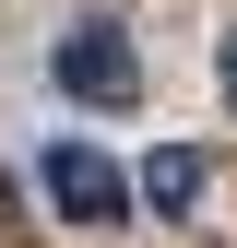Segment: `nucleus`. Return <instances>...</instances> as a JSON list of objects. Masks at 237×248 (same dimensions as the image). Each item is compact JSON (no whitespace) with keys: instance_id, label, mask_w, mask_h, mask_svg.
I'll return each instance as SVG.
<instances>
[{"instance_id":"3","label":"nucleus","mask_w":237,"mask_h":248,"mask_svg":"<svg viewBox=\"0 0 237 248\" xmlns=\"http://www.w3.org/2000/svg\"><path fill=\"white\" fill-rule=\"evenodd\" d=\"M202 177H214V154H202V142L142 154V201H154V213H190V201H202Z\"/></svg>"},{"instance_id":"5","label":"nucleus","mask_w":237,"mask_h":248,"mask_svg":"<svg viewBox=\"0 0 237 248\" xmlns=\"http://www.w3.org/2000/svg\"><path fill=\"white\" fill-rule=\"evenodd\" d=\"M225 95H237V47H225Z\"/></svg>"},{"instance_id":"2","label":"nucleus","mask_w":237,"mask_h":248,"mask_svg":"<svg viewBox=\"0 0 237 248\" xmlns=\"http://www.w3.org/2000/svg\"><path fill=\"white\" fill-rule=\"evenodd\" d=\"M48 201L71 213V225H118V213H131V177H118L95 142H48Z\"/></svg>"},{"instance_id":"1","label":"nucleus","mask_w":237,"mask_h":248,"mask_svg":"<svg viewBox=\"0 0 237 248\" xmlns=\"http://www.w3.org/2000/svg\"><path fill=\"white\" fill-rule=\"evenodd\" d=\"M48 71H59V95H83V107H131V95H142V47L118 36V24H83Z\"/></svg>"},{"instance_id":"4","label":"nucleus","mask_w":237,"mask_h":248,"mask_svg":"<svg viewBox=\"0 0 237 248\" xmlns=\"http://www.w3.org/2000/svg\"><path fill=\"white\" fill-rule=\"evenodd\" d=\"M12 225H24V201H12V177H0V236H12Z\"/></svg>"}]
</instances>
